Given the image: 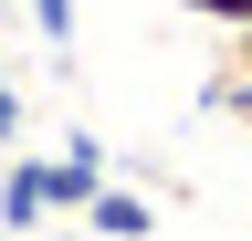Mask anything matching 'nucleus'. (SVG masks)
<instances>
[{
    "instance_id": "obj_1",
    "label": "nucleus",
    "mask_w": 252,
    "mask_h": 241,
    "mask_svg": "<svg viewBox=\"0 0 252 241\" xmlns=\"http://www.w3.org/2000/svg\"><path fill=\"white\" fill-rule=\"evenodd\" d=\"M42 220H53V158L11 147V158H0V231H11V241H32Z\"/></svg>"
},
{
    "instance_id": "obj_2",
    "label": "nucleus",
    "mask_w": 252,
    "mask_h": 241,
    "mask_svg": "<svg viewBox=\"0 0 252 241\" xmlns=\"http://www.w3.org/2000/svg\"><path fill=\"white\" fill-rule=\"evenodd\" d=\"M74 220H84V241H158V199L137 189V178H105Z\"/></svg>"
},
{
    "instance_id": "obj_3",
    "label": "nucleus",
    "mask_w": 252,
    "mask_h": 241,
    "mask_svg": "<svg viewBox=\"0 0 252 241\" xmlns=\"http://www.w3.org/2000/svg\"><path fill=\"white\" fill-rule=\"evenodd\" d=\"M200 105H210V115H231V126L252 136V84H231V74H210V84H200Z\"/></svg>"
},
{
    "instance_id": "obj_4",
    "label": "nucleus",
    "mask_w": 252,
    "mask_h": 241,
    "mask_svg": "<svg viewBox=\"0 0 252 241\" xmlns=\"http://www.w3.org/2000/svg\"><path fill=\"white\" fill-rule=\"evenodd\" d=\"M21 11H32V32H42L53 53H74V0H21Z\"/></svg>"
},
{
    "instance_id": "obj_5",
    "label": "nucleus",
    "mask_w": 252,
    "mask_h": 241,
    "mask_svg": "<svg viewBox=\"0 0 252 241\" xmlns=\"http://www.w3.org/2000/svg\"><path fill=\"white\" fill-rule=\"evenodd\" d=\"M21 147V84H11V53H0V158Z\"/></svg>"
},
{
    "instance_id": "obj_6",
    "label": "nucleus",
    "mask_w": 252,
    "mask_h": 241,
    "mask_svg": "<svg viewBox=\"0 0 252 241\" xmlns=\"http://www.w3.org/2000/svg\"><path fill=\"white\" fill-rule=\"evenodd\" d=\"M210 74H231V84H252V21H242V32H220V63Z\"/></svg>"
},
{
    "instance_id": "obj_7",
    "label": "nucleus",
    "mask_w": 252,
    "mask_h": 241,
    "mask_svg": "<svg viewBox=\"0 0 252 241\" xmlns=\"http://www.w3.org/2000/svg\"><path fill=\"white\" fill-rule=\"evenodd\" d=\"M189 21H210V32H242V21H252V0H189Z\"/></svg>"
},
{
    "instance_id": "obj_8",
    "label": "nucleus",
    "mask_w": 252,
    "mask_h": 241,
    "mask_svg": "<svg viewBox=\"0 0 252 241\" xmlns=\"http://www.w3.org/2000/svg\"><path fill=\"white\" fill-rule=\"evenodd\" d=\"M32 241H84V220H42V231H32Z\"/></svg>"
},
{
    "instance_id": "obj_9",
    "label": "nucleus",
    "mask_w": 252,
    "mask_h": 241,
    "mask_svg": "<svg viewBox=\"0 0 252 241\" xmlns=\"http://www.w3.org/2000/svg\"><path fill=\"white\" fill-rule=\"evenodd\" d=\"M0 241H11V231H0Z\"/></svg>"
}]
</instances>
